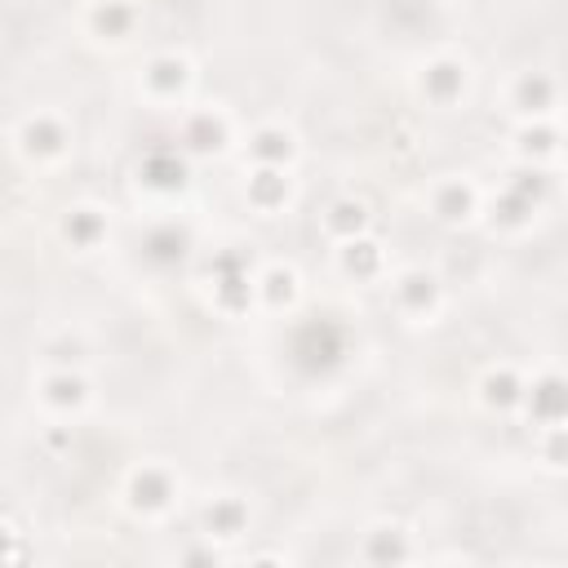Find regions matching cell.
Listing matches in <instances>:
<instances>
[{
	"label": "cell",
	"instance_id": "obj_1",
	"mask_svg": "<svg viewBox=\"0 0 568 568\" xmlns=\"http://www.w3.org/2000/svg\"><path fill=\"white\" fill-rule=\"evenodd\" d=\"M555 200V169L541 164H519V173H510L488 200H484V222L497 235H524L532 231V222L546 213V204Z\"/></svg>",
	"mask_w": 568,
	"mask_h": 568
},
{
	"label": "cell",
	"instance_id": "obj_2",
	"mask_svg": "<svg viewBox=\"0 0 568 568\" xmlns=\"http://www.w3.org/2000/svg\"><path fill=\"white\" fill-rule=\"evenodd\" d=\"M182 501V475L178 466L151 457V462H138L129 475H124V506L129 515L138 519H169Z\"/></svg>",
	"mask_w": 568,
	"mask_h": 568
},
{
	"label": "cell",
	"instance_id": "obj_3",
	"mask_svg": "<svg viewBox=\"0 0 568 568\" xmlns=\"http://www.w3.org/2000/svg\"><path fill=\"white\" fill-rule=\"evenodd\" d=\"M138 93L155 106V111H182L191 106L195 93V62L178 49H160L142 62L138 71Z\"/></svg>",
	"mask_w": 568,
	"mask_h": 568
},
{
	"label": "cell",
	"instance_id": "obj_4",
	"mask_svg": "<svg viewBox=\"0 0 568 568\" xmlns=\"http://www.w3.org/2000/svg\"><path fill=\"white\" fill-rule=\"evenodd\" d=\"M413 89H417V98H422L426 106H435V111H457V106H466V98H470V89H475V67H470V58H462V53H435V58H426V62L417 67Z\"/></svg>",
	"mask_w": 568,
	"mask_h": 568
},
{
	"label": "cell",
	"instance_id": "obj_5",
	"mask_svg": "<svg viewBox=\"0 0 568 568\" xmlns=\"http://www.w3.org/2000/svg\"><path fill=\"white\" fill-rule=\"evenodd\" d=\"M75 129L62 111H31L18 129H13V146L31 169H58L71 155Z\"/></svg>",
	"mask_w": 568,
	"mask_h": 568
},
{
	"label": "cell",
	"instance_id": "obj_6",
	"mask_svg": "<svg viewBox=\"0 0 568 568\" xmlns=\"http://www.w3.org/2000/svg\"><path fill=\"white\" fill-rule=\"evenodd\" d=\"M448 293H444V280L426 266H404L390 275V306L399 320L408 324H435L439 311H444Z\"/></svg>",
	"mask_w": 568,
	"mask_h": 568
},
{
	"label": "cell",
	"instance_id": "obj_7",
	"mask_svg": "<svg viewBox=\"0 0 568 568\" xmlns=\"http://www.w3.org/2000/svg\"><path fill=\"white\" fill-rule=\"evenodd\" d=\"M426 204H430V217H435L439 226L462 231V226L479 222V213H484V191H479V182H475L470 173H444V178L430 182Z\"/></svg>",
	"mask_w": 568,
	"mask_h": 568
},
{
	"label": "cell",
	"instance_id": "obj_8",
	"mask_svg": "<svg viewBox=\"0 0 568 568\" xmlns=\"http://www.w3.org/2000/svg\"><path fill=\"white\" fill-rule=\"evenodd\" d=\"M36 399L53 422H75L93 404V386L84 368H40L36 377Z\"/></svg>",
	"mask_w": 568,
	"mask_h": 568
},
{
	"label": "cell",
	"instance_id": "obj_9",
	"mask_svg": "<svg viewBox=\"0 0 568 568\" xmlns=\"http://www.w3.org/2000/svg\"><path fill=\"white\" fill-rule=\"evenodd\" d=\"M506 111L515 120H541V115H559V80L541 67L515 71L506 80Z\"/></svg>",
	"mask_w": 568,
	"mask_h": 568
},
{
	"label": "cell",
	"instance_id": "obj_10",
	"mask_svg": "<svg viewBox=\"0 0 568 568\" xmlns=\"http://www.w3.org/2000/svg\"><path fill=\"white\" fill-rule=\"evenodd\" d=\"M524 390H528V373H524L515 359H493V364L479 373V382H475V399H479V408L493 413V417L519 413Z\"/></svg>",
	"mask_w": 568,
	"mask_h": 568
},
{
	"label": "cell",
	"instance_id": "obj_11",
	"mask_svg": "<svg viewBox=\"0 0 568 568\" xmlns=\"http://www.w3.org/2000/svg\"><path fill=\"white\" fill-rule=\"evenodd\" d=\"M182 151L186 155H222L231 146V115L222 106H182Z\"/></svg>",
	"mask_w": 568,
	"mask_h": 568
},
{
	"label": "cell",
	"instance_id": "obj_12",
	"mask_svg": "<svg viewBox=\"0 0 568 568\" xmlns=\"http://www.w3.org/2000/svg\"><path fill=\"white\" fill-rule=\"evenodd\" d=\"M519 413L532 422V430L564 426V417H568V395H564V377H559V368H541V373L528 377V390H524Z\"/></svg>",
	"mask_w": 568,
	"mask_h": 568
},
{
	"label": "cell",
	"instance_id": "obj_13",
	"mask_svg": "<svg viewBox=\"0 0 568 568\" xmlns=\"http://www.w3.org/2000/svg\"><path fill=\"white\" fill-rule=\"evenodd\" d=\"M84 27L102 44H129L142 27V4L138 0H89Z\"/></svg>",
	"mask_w": 568,
	"mask_h": 568
},
{
	"label": "cell",
	"instance_id": "obj_14",
	"mask_svg": "<svg viewBox=\"0 0 568 568\" xmlns=\"http://www.w3.org/2000/svg\"><path fill=\"white\" fill-rule=\"evenodd\" d=\"M297 186H293V169H271V164H253L244 178V200L248 209H257L262 217H275L293 204Z\"/></svg>",
	"mask_w": 568,
	"mask_h": 568
},
{
	"label": "cell",
	"instance_id": "obj_15",
	"mask_svg": "<svg viewBox=\"0 0 568 568\" xmlns=\"http://www.w3.org/2000/svg\"><path fill=\"white\" fill-rule=\"evenodd\" d=\"M559 146H564L559 115H541V120H515V155H519V164H541V169H555V164H559Z\"/></svg>",
	"mask_w": 568,
	"mask_h": 568
},
{
	"label": "cell",
	"instance_id": "obj_16",
	"mask_svg": "<svg viewBox=\"0 0 568 568\" xmlns=\"http://www.w3.org/2000/svg\"><path fill=\"white\" fill-rule=\"evenodd\" d=\"M58 235H62V244L67 248H75V253H93V248H102L106 244V235H111V213L102 209V204H71L67 213H62V222H58Z\"/></svg>",
	"mask_w": 568,
	"mask_h": 568
},
{
	"label": "cell",
	"instance_id": "obj_17",
	"mask_svg": "<svg viewBox=\"0 0 568 568\" xmlns=\"http://www.w3.org/2000/svg\"><path fill=\"white\" fill-rule=\"evenodd\" d=\"M200 524H204L209 541H240L248 532V524H253V510H248V501L240 493H217V497L204 501Z\"/></svg>",
	"mask_w": 568,
	"mask_h": 568
},
{
	"label": "cell",
	"instance_id": "obj_18",
	"mask_svg": "<svg viewBox=\"0 0 568 568\" xmlns=\"http://www.w3.org/2000/svg\"><path fill=\"white\" fill-rule=\"evenodd\" d=\"M244 146H248V160H253V164H271V169H293L297 155H302L297 133H293L288 124H280V120L257 124Z\"/></svg>",
	"mask_w": 568,
	"mask_h": 568
},
{
	"label": "cell",
	"instance_id": "obj_19",
	"mask_svg": "<svg viewBox=\"0 0 568 568\" xmlns=\"http://www.w3.org/2000/svg\"><path fill=\"white\" fill-rule=\"evenodd\" d=\"M138 182L155 195H173L186 182V151L182 146H155L138 160Z\"/></svg>",
	"mask_w": 568,
	"mask_h": 568
},
{
	"label": "cell",
	"instance_id": "obj_20",
	"mask_svg": "<svg viewBox=\"0 0 568 568\" xmlns=\"http://www.w3.org/2000/svg\"><path fill=\"white\" fill-rule=\"evenodd\" d=\"M359 559L364 564H404V559H413V532L390 519L368 524L359 537Z\"/></svg>",
	"mask_w": 568,
	"mask_h": 568
},
{
	"label": "cell",
	"instance_id": "obj_21",
	"mask_svg": "<svg viewBox=\"0 0 568 568\" xmlns=\"http://www.w3.org/2000/svg\"><path fill=\"white\" fill-rule=\"evenodd\" d=\"M337 266H342V275H351L359 284H373V280L386 275V248H382L377 235L364 231V235L337 244Z\"/></svg>",
	"mask_w": 568,
	"mask_h": 568
},
{
	"label": "cell",
	"instance_id": "obj_22",
	"mask_svg": "<svg viewBox=\"0 0 568 568\" xmlns=\"http://www.w3.org/2000/svg\"><path fill=\"white\" fill-rule=\"evenodd\" d=\"M253 293H257V302H262L266 311H293L297 297H302V280H297L293 266L271 262L262 275H253Z\"/></svg>",
	"mask_w": 568,
	"mask_h": 568
},
{
	"label": "cell",
	"instance_id": "obj_23",
	"mask_svg": "<svg viewBox=\"0 0 568 568\" xmlns=\"http://www.w3.org/2000/svg\"><path fill=\"white\" fill-rule=\"evenodd\" d=\"M320 226H324V235H328L333 244H342V240L364 235V231L373 226V213H368V204H364V200H355V195H337V200L324 209Z\"/></svg>",
	"mask_w": 568,
	"mask_h": 568
},
{
	"label": "cell",
	"instance_id": "obj_24",
	"mask_svg": "<svg viewBox=\"0 0 568 568\" xmlns=\"http://www.w3.org/2000/svg\"><path fill=\"white\" fill-rule=\"evenodd\" d=\"M84 355H89V342L80 328L62 324L53 328L44 342H40V364L44 368H84Z\"/></svg>",
	"mask_w": 568,
	"mask_h": 568
},
{
	"label": "cell",
	"instance_id": "obj_25",
	"mask_svg": "<svg viewBox=\"0 0 568 568\" xmlns=\"http://www.w3.org/2000/svg\"><path fill=\"white\" fill-rule=\"evenodd\" d=\"M253 275H248V266H235V271H217L213 275V306L222 311V315H244L248 306H253Z\"/></svg>",
	"mask_w": 568,
	"mask_h": 568
},
{
	"label": "cell",
	"instance_id": "obj_26",
	"mask_svg": "<svg viewBox=\"0 0 568 568\" xmlns=\"http://www.w3.org/2000/svg\"><path fill=\"white\" fill-rule=\"evenodd\" d=\"M22 555H27L22 532H18L9 519H0V559H22Z\"/></svg>",
	"mask_w": 568,
	"mask_h": 568
}]
</instances>
